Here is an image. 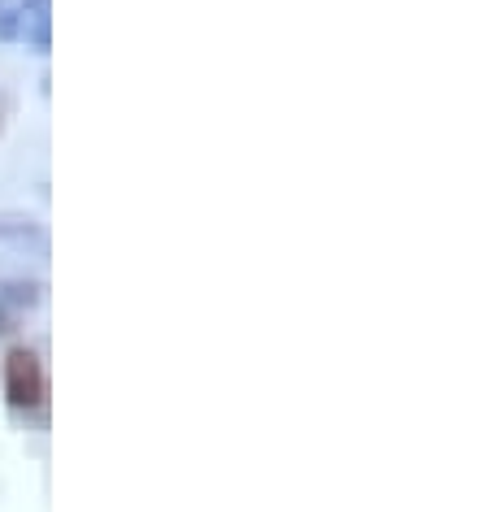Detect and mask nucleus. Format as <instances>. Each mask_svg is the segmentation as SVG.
Wrapping results in <instances>:
<instances>
[{
  "label": "nucleus",
  "mask_w": 486,
  "mask_h": 512,
  "mask_svg": "<svg viewBox=\"0 0 486 512\" xmlns=\"http://www.w3.org/2000/svg\"><path fill=\"white\" fill-rule=\"evenodd\" d=\"M48 400V374H44V361L40 352L31 348H9L5 356V404L14 413H40Z\"/></svg>",
  "instance_id": "f257e3e1"
},
{
  "label": "nucleus",
  "mask_w": 486,
  "mask_h": 512,
  "mask_svg": "<svg viewBox=\"0 0 486 512\" xmlns=\"http://www.w3.org/2000/svg\"><path fill=\"white\" fill-rule=\"evenodd\" d=\"M40 300H44L40 283H5L0 287V304H5V309H35Z\"/></svg>",
  "instance_id": "f03ea898"
},
{
  "label": "nucleus",
  "mask_w": 486,
  "mask_h": 512,
  "mask_svg": "<svg viewBox=\"0 0 486 512\" xmlns=\"http://www.w3.org/2000/svg\"><path fill=\"white\" fill-rule=\"evenodd\" d=\"M18 40H27L35 53H48V44H53V22H48V14H27L22 18V35Z\"/></svg>",
  "instance_id": "7ed1b4c3"
},
{
  "label": "nucleus",
  "mask_w": 486,
  "mask_h": 512,
  "mask_svg": "<svg viewBox=\"0 0 486 512\" xmlns=\"http://www.w3.org/2000/svg\"><path fill=\"white\" fill-rule=\"evenodd\" d=\"M22 5L18 0H0V44H18L22 35Z\"/></svg>",
  "instance_id": "20e7f679"
},
{
  "label": "nucleus",
  "mask_w": 486,
  "mask_h": 512,
  "mask_svg": "<svg viewBox=\"0 0 486 512\" xmlns=\"http://www.w3.org/2000/svg\"><path fill=\"white\" fill-rule=\"evenodd\" d=\"M9 109H14V100H9V92H0V131H5V122H9Z\"/></svg>",
  "instance_id": "39448f33"
}]
</instances>
